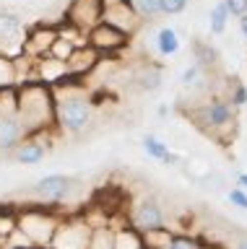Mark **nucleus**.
Wrapping results in <instances>:
<instances>
[{"label": "nucleus", "instance_id": "obj_1", "mask_svg": "<svg viewBox=\"0 0 247 249\" xmlns=\"http://www.w3.org/2000/svg\"><path fill=\"white\" fill-rule=\"evenodd\" d=\"M55 96V130L65 135H81L94 122V99L83 81H65L52 89Z\"/></svg>", "mask_w": 247, "mask_h": 249}, {"label": "nucleus", "instance_id": "obj_2", "mask_svg": "<svg viewBox=\"0 0 247 249\" xmlns=\"http://www.w3.org/2000/svg\"><path fill=\"white\" fill-rule=\"evenodd\" d=\"M16 107L19 120L26 138L44 135L55 130V96L52 89L39 81H29L16 86Z\"/></svg>", "mask_w": 247, "mask_h": 249}, {"label": "nucleus", "instance_id": "obj_3", "mask_svg": "<svg viewBox=\"0 0 247 249\" xmlns=\"http://www.w3.org/2000/svg\"><path fill=\"white\" fill-rule=\"evenodd\" d=\"M60 218L57 213H52L50 208H42V205H32L26 208L24 213H16V231L24 236L34 249H47L52 236H55L57 226H60Z\"/></svg>", "mask_w": 247, "mask_h": 249}, {"label": "nucleus", "instance_id": "obj_4", "mask_svg": "<svg viewBox=\"0 0 247 249\" xmlns=\"http://www.w3.org/2000/svg\"><path fill=\"white\" fill-rule=\"evenodd\" d=\"M24 140L26 135L19 120L16 89H3L0 91V156H11Z\"/></svg>", "mask_w": 247, "mask_h": 249}, {"label": "nucleus", "instance_id": "obj_5", "mask_svg": "<svg viewBox=\"0 0 247 249\" xmlns=\"http://www.w3.org/2000/svg\"><path fill=\"white\" fill-rule=\"evenodd\" d=\"M192 120L203 132L219 138L224 130H231L237 122V109L227 99H208L192 109Z\"/></svg>", "mask_w": 247, "mask_h": 249}, {"label": "nucleus", "instance_id": "obj_6", "mask_svg": "<svg viewBox=\"0 0 247 249\" xmlns=\"http://www.w3.org/2000/svg\"><path fill=\"white\" fill-rule=\"evenodd\" d=\"M76 190H78V182L73 177H65V174H47L42 177L37 184H32V197L39 202L42 208H57L63 202L73 200Z\"/></svg>", "mask_w": 247, "mask_h": 249}, {"label": "nucleus", "instance_id": "obj_7", "mask_svg": "<svg viewBox=\"0 0 247 249\" xmlns=\"http://www.w3.org/2000/svg\"><path fill=\"white\" fill-rule=\"evenodd\" d=\"M128 223L141 233H151L159 229H167V218L164 210H161V202L151 195H143V197L133 200V205L128 210Z\"/></svg>", "mask_w": 247, "mask_h": 249}, {"label": "nucleus", "instance_id": "obj_8", "mask_svg": "<svg viewBox=\"0 0 247 249\" xmlns=\"http://www.w3.org/2000/svg\"><path fill=\"white\" fill-rule=\"evenodd\" d=\"M26 23L19 13L13 11H0V54L16 60L24 54L26 42Z\"/></svg>", "mask_w": 247, "mask_h": 249}, {"label": "nucleus", "instance_id": "obj_9", "mask_svg": "<svg viewBox=\"0 0 247 249\" xmlns=\"http://www.w3.org/2000/svg\"><path fill=\"white\" fill-rule=\"evenodd\" d=\"M89 239H91V226L86 223L83 215L63 218L47 249H89Z\"/></svg>", "mask_w": 247, "mask_h": 249}, {"label": "nucleus", "instance_id": "obj_10", "mask_svg": "<svg viewBox=\"0 0 247 249\" xmlns=\"http://www.w3.org/2000/svg\"><path fill=\"white\" fill-rule=\"evenodd\" d=\"M86 42L89 47L94 52H99L104 57V54H117L120 50H125L128 42H130V36H125L122 31L117 29H112L110 23H104V21H99L94 29L86 34Z\"/></svg>", "mask_w": 247, "mask_h": 249}, {"label": "nucleus", "instance_id": "obj_11", "mask_svg": "<svg viewBox=\"0 0 247 249\" xmlns=\"http://www.w3.org/2000/svg\"><path fill=\"white\" fill-rule=\"evenodd\" d=\"M102 21V3L99 0H71L65 8V23H71L83 34H89Z\"/></svg>", "mask_w": 247, "mask_h": 249}, {"label": "nucleus", "instance_id": "obj_12", "mask_svg": "<svg viewBox=\"0 0 247 249\" xmlns=\"http://www.w3.org/2000/svg\"><path fill=\"white\" fill-rule=\"evenodd\" d=\"M57 39V26H34L32 31H26V42H24V57H29L32 62L42 60L50 54L52 42Z\"/></svg>", "mask_w": 247, "mask_h": 249}, {"label": "nucleus", "instance_id": "obj_13", "mask_svg": "<svg viewBox=\"0 0 247 249\" xmlns=\"http://www.w3.org/2000/svg\"><path fill=\"white\" fill-rule=\"evenodd\" d=\"M34 81L55 89V86H63L65 81H73V78H71V73H68L65 62H60V60H55V57L47 54V57L34 62Z\"/></svg>", "mask_w": 247, "mask_h": 249}, {"label": "nucleus", "instance_id": "obj_14", "mask_svg": "<svg viewBox=\"0 0 247 249\" xmlns=\"http://www.w3.org/2000/svg\"><path fill=\"white\" fill-rule=\"evenodd\" d=\"M102 21L104 23H110L112 29H117L122 31L125 36H133L138 26H141V18L133 13V8H130L128 3H120V5H114V8H107V11H102Z\"/></svg>", "mask_w": 247, "mask_h": 249}, {"label": "nucleus", "instance_id": "obj_15", "mask_svg": "<svg viewBox=\"0 0 247 249\" xmlns=\"http://www.w3.org/2000/svg\"><path fill=\"white\" fill-rule=\"evenodd\" d=\"M102 60H104L102 54L94 52V50L86 44V47H81V50H76L65 65H68V73H71L73 81H83V78L91 75V73L99 68V62H102Z\"/></svg>", "mask_w": 247, "mask_h": 249}, {"label": "nucleus", "instance_id": "obj_16", "mask_svg": "<svg viewBox=\"0 0 247 249\" xmlns=\"http://www.w3.org/2000/svg\"><path fill=\"white\" fill-rule=\"evenodd\" d=\"M47 153H50V145L44 143V135H34V138H26L24 143L11 153V159L16 163H29V166H34V163H39Z\"/></svg>", "mask_w": 247, "mask_h": 249}, {"label": "nucleus", "instance_id": "obj_17", "mask_svg": "<svg viewBox=\"0 0 247 249\" xmlns=\"http://www.w3.org/2000/svg\"><path fill=\"white\" fill-rule=\"evenodd\" d=\"M153 47H156V52L161 54V57H172V54L180 52L182 39H180V34H177V29L159 26L156 34H153Z\"/></svg>", "mask_w": 247, "mask_h": 249}, {"label": "nucleus", "instance_id": "obj_18", "mask_svg": "<svg viewBox=\"0 0 247 249\" xmlns=\"http://www.w3.org/2000/svg\"><path fill=\"white\" fill-rule=\"evenodd\" d=\"M130 81H133V86L138 91H159L161 89V70L153 62H146V65H141L135 70Z\"/></svg>", "mask_w": 247, "mask_h": 249}, {"label": "nucleus", "instance_id": "obj_19", "mask_svg": "<svg viewBox=\"0 0 247 249\" xmlns=\"http://www.w3.org/2000/svg\"><path fill=\"white\" fill-rule=\"evenodd\" d=\"M112 229H114V249H143V236L128 221L122 226H112Z\"/></svg>", "mask_w": 247, "mask_h": 249}, {"label": "nucleus", "instance_id": "obj_20", "mask_svg": "<svg viewBox=\"0 0 247 249\" xmlns=\"http://www.w3.org/2000/svg\"><path fill=\"white\" fill-rule=\"evenodd\" d=\"M192 52H195V65L203 68V73L206 70H213L216 65H219V60H221L219 50H216L211 42H195L192 44Z\"/></svg>", "mask_w": 247, "mask_h": 249}, {"label": "nucleus", "instance_id": "obj_21", "mask_svg": "<svg viewBox=\"0 0 247 249\" xmlns=\"http://www.w3.org/2000/svg\"><path fill=\"white\" fill-rule=\"evenodd\" d=\"M89 249H114V229L112 221L94 226L91 229V239H89Z\"/></svg>", "mask_w": 247, "mask_h": 249}, {"label": "nucleus", "instance_id": "obj_22", "mask_svg": "<svg viewBox=\"0 0 247 249\" xmlns=\"http://www.w3.org/2000/svg\"><path fill=\"white\" fill-rule=\"evenodd\" d=\"M128 5L133 8V13L141 21H153L156 16H161V3L159 0H128Z\"/></svg>", "mask_w": 247, "mask_h": 249}, {"label": "nucleus", "instance_id": "obj_23", "mask_svg": "<svg viewBox=\"0 0 247 249\" xmlns=\"http://www.w3.org/2000/svg\"><path fill=\"white\" fill-rule=\"evenodd\" d=\"M227 23H229V11H227V5H224V0H221V3H216V5L211 8V16H208L211 34L221 36L224 31H227Z\"/></svg>", "mask_w": 247, "mask_h": 249}, {"label": "nucleus", "instance_id": "obj_24", "mask_svg": "<svg viewBox=\"0 0 247 249\" xmlns=\"http://www.w3.org/2000/svg\"><path fill=\"white\" fill-rule=\"evenodd\" d=\"M16 89V60L0 54V91Z\"/></svg>", "mask_w": 247, "mask_h": 249}, {"label": "nucleus", "instance_id": "obj_25", "mask_svg": "<svg viewBox=\"0 0 247 249\" xmlns=\"http://www.w3.org/2000/svg\"><path fill=\"white\" fill-rule=\"evenodd\" d=\"M73 52H76V44L68 42V39L60 36V34H57V39H55V42H52V47H50V57H55V60H60V62H68Z\"/></svg>", "mask_w": 247, "mask_h": 249}, {"label": "nucleus", "instance_id": "obj_26", "mask_svg": "<svg viewBox=\"0 0 247 249\" xmlns=\"http://www.w3.org/2000/svg\"><path fill=\"white\" fill-rule=\"evenodd\" d=\"M164 249H208V247L195 236H190V233H172V239H169Z\"/></svg>", "mask_w": 247, "mask_h": 249}, {"label": "nucleus", "instance_id": "obj_27", "mask_svg": "<svg viewBox=\"0 0 247 249\" xmlns=\"http://www.w3.org/2000/svg\"><path fill=\"white\" fill-rule=\"evenodd\" d=\"M143 151L149 153L151 159L164 161V159H167V153H169V148H167V143H161L156 135H146V138H143Z\"/></svg>", "mask_w": 247, "mask_h": 249}, {"label": "nucleus", "instance_id": "obj_28", "mask_svg": "<svg viewBox=\"0 0 247 249\" xmlns=\"http://www.w3.org/2000/svg\"><path fill=\"white\" fill-rule=\"evenodd\" d=\"M180 83L185 86V89H198V86L203 83V68H198L195 62H192L190 68H185V70H182Z\"/></svg>", "mask_w": 247, "mask_h": 249}, {"label": "nucleus", "instance_id": "obj_29", "mask_svg": "<svg viewBox=\"0 0 247 249\" xmlns=\"http://www.w3.org/2000/svg\"><path fill=\"white\" fill-rule=\"evenodd\" d=\"M229 104L231 107H234V109H239V107H245L247 104V86L245 83H234V86H231V91H229Z\"/></svg>", "mask_w": 247, "mask_h": 249}, {"label": "nucleus", "instance_id": "obj_30", "mask_svg": "<svg viewBox=\"0 0 247 249\" xmlns=\"http://www.w3.org/2000/svg\"><path fill=\"white\" fill-rule=\"evenodd\" d=\"M161 3V16H180L188 8V0H159Z\"/></svg>", "mask_w": 247, "mask_h": 249}, {"label": "nucleus", "instance_id": "obj_31", "mask_svg": "<svg viewBox=\"0 0 247 249\" xmlns=\"http://www.w3.org/2000/svg\"><path fill=\"white\" fill-rule=\"evenodd\" d=\"M224 5H227V11H229V18L231 16H234V18L247 16V0H224Z\"/></svg>", "mask_w": 247, "mask_h": 249}, {"label": "nucleus", "instance_id": "obj_32", "mask_svg": "<svg viewBox=\"0 0 247 249\" xmlns=\"http://www.w3.org/2000/svg\"><path fill=\"white\" fill-rule=\"evenodd\" d=\"M227 197H229L231 205H237L239 210H247V192L242 190V187H231Z\"/></svg>", "mask_w": 247, "mask_h": 249}, {"label": "nucleus", "instance_id": "obj_33", "mask_svg": "<svg viewBox=\"0 0 247 249\" xmlns=\"http://www.w3.org/2000/svg\"><path fill=\"white\" fill-rule=\"evenodd\" d=\"M13 229H16V215H3L0 213V239L5 241L13 233Z\"/></svg>", "mask_w": 247, "mask_h": 249}, {"label": "nucleus", "instance_id": "obj_34", "mask_svg": "<svg viewBox=\"0 0 247 249\" xmlns=\"http://www.w3.org/2000/svg\"><path fill=\"white\" fill-rule=\"evenodd\" d=\"M102 3V11H107V8H114V5H120V3H128V0H99Z\"/></svg>", "mask_w": 247, "mask_h": 249}, {"label": "nucleus", "instance_id": "obj_35", "mask_svg": "<svg viewBox=\"0 0 247 249\" xmlns=\"http://www.w3.org/2000/svg\"><path fill=\"white\" fill-rule=\"evenodd\" d=\"M237 184L242 187V190H247V171H242V174H237Z\"/></svg>", "mask_w": 247, "mask_h": 249}, {"label": "nucleus", "instance_id": "obj_36", "mask_svg": "<svg viewBox=\"0 0 247 249\" xmlns=\"http://www.w3.org/2000/svg\"><path fill=\"white\" fill-rule=\"evenodd\" d=\"M239 31H242V36L247 39V16H242V18H239Z\"/></svg>", "mask_w": 247, "mask_h": 249}, {"label": "nucleus", "instance_id": "obj_37", "mask_svg": "<svg viewBox=\"0 0 247 249\" xmlns=\"http://www.w3.org/2000/svg\"><path fill=\"white\" fill-rule=\"evenodd\" d=\"M234 249H247V236L237 239V241H234Z\"/></svg>", "mask_w": 247, "mask_h": 249}]
</instances>
